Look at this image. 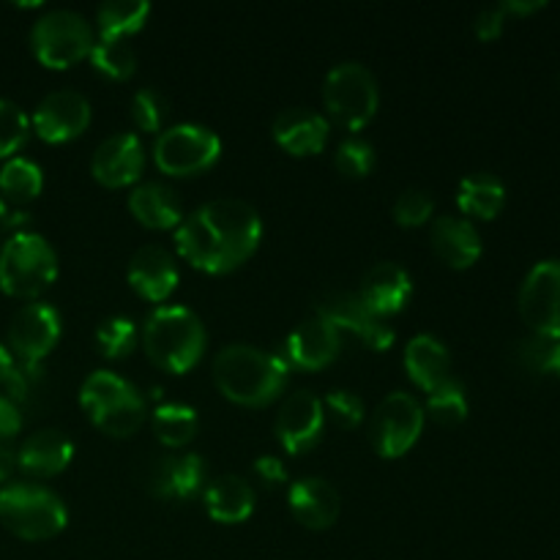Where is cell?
<instances>
[{"instance_id": "cell-39", "label": "cell", "mask_w": 560, "mask_h": 560, "mask_svg": "<svg viewBox=\"0 0 560 560\" xmlns=\"http://www.w3.org/2000/svg\"><path fill=\"white\" fill-rule=\"evenodd\" d=\"M337 167L342 170L345 175H350V178H361V175H366L372 170V164H375V151H372V145L366 140H359V137H350V140H345L342 145L337 148Z\"/></svg>"}, {"instance_id": "cell-17", "label": "cell", "mask_w": 560, "mask_h": 560, "mask_svg": "<svg viewBox=\"0 0 560 560\" xmlns=\"http://www.w3.org/2000/svg\"><path fill=\"white\" fill-rule=\"evenodd\" d=\"M339 331L323 317H310L290 331L284 342V364L304 366V370H320L339 353Z\"/></svg>"}, {"instance_id": "cell-41", "label": "cell", "mask_w": 560, "mask_h": 560, "mask_svg": "<svg viewBox=\"0 0 560 560\" xmlns=\"http://www.w3.org/2000/svg\"><path fill=\"white\" fill-rule=\"evenodd\" d=\"M503 22H506V11L501 9V3L487 5V9L479 11L474 27L481 38H495L498 33L503 31Z\"/></svg>"}, {"instance_id": "cell-36", "label": "cell", "mask_w": 560, "mask_h": 560, "mask_svg": "<svg viewBox=\"0 0 560 560\" xmlns=\"http://www.w3.org/2000/svg\"><path fill=\"white\" fill-rule=\"evenodd\" d=\"M31 120L20 104L0 98V156H11L27 140Z\"/></svg>"}, {"instance_id": "cell-43", "label": "cell", "mask_w": 560, "mask_h": 560, "mask_svg": "<svg viewBox=\"0 0 560 560\" xmlns=\"http://www.w3.org/2000/svg\"><path fill=\"white\" fill-rule=\"evenodd\" d=\"M255 470L262 476V479L271 481V485H273V481H284V476H288L282 459L271 457V454H262V457L255 463Z\"/></svg>"}, {"instance_id": "cell-5", "label": "cell", "mask_w": 560, "mask_h": 560, "mask_svg": "<svg viewBox=\"0 0 560 560\" xmlns=\"http://www.w3.org/2000/svg\"><path fill=\"white\" fill-rule=\"evenodd\" d=\"M58 257L49 241L38 233L11 235L0 249V288L11 295H36L52 284Z\"/></svg>"}, {"instance_id": "cell-29", "label": "cell", "mask_w": 560, "mask_h": 560, "mask_svg": "<svg viewBox=\"0 0 560 560\" xmlns=\"http://www.w3.org/2000/svg\"><path fill=\"white\" fill-rule=\"evenodd\" d=\"M151 14V5L145 0H107L98 5V27L102 36L126 38L145 22Z\"/></svg>"}, {"instance_id": "cell-12", "label": "cell", "mask_w": 560, "mask_h": 560, "mask_svg": "<svg viewBox=\"0 0 560 560\" xmlns=\"http://www.w3.org/2000/svg\"><path fill=\"white\" fill-rule=\"evenodd\" d=\"M520 312L534 334L560 339V260L536 262L520 288Z\"/></svg>"}, {"instance_id": "cell-30", "label": "cell", "mask_w": 560, "mask_h": 560, "mask_svg": "<svg viewBox=\"0 0 560 560\" xmlns=\"http://www.w3.org/2000/svg\"><path fill=\"white\" fill-rule=\"evenodd\" d=\"M153 432H156L159 441L167 443V446H184V443H189L197 432L195 408L180 402L159 405V408L153 410Z\"/></svg>"}, {"instance_id": "cell-8", "label": "cell", "mask_w": 560, "mask_h": 560, "mask_svg": "<svg viewBox=\"0 0 560 560\" xmlns=\"http://www.w3.org/2000/svg\"><path fill=\"white\" fill-rule=\"evenodd\" d=\"M31 44L44 66L66 69L85 52H91L93 31L80 11L55 9L33 22Z\"/></svg>"}, {"instance_id": "cell-44", "label": "cell", "mask_w": 560, "mask_h": 560, "mask_svg": "<svg viewBox=\"0 0 560 560\" xmlns=\"http://www.w3.org/2000/svg\"><path fill=\"white\" fill-rule=\"evenodd\" d=\"M25 222H27L25 211H11V208L0 200V235H3L5 230L16 228V224H25Z\"/></svg>"}, {"instance_id": "cell-31", "label": "cell", "mask_w": 560, "mask_h": 560, "mask_svg": "<svg viewBox=\"0 0 560 560\" xmlns=\"http://www.w3.org/2000/svg\"><path fill=\"white\" fill-rule=\"evenodd\" d=\"M42 167L25 156H11L0 167V191L11 200H31L42 191Z\"/></svg>"}, {"instance_id": "cell-40", "label": "cell", "mask_w": 560, "mask_h": 560, "mask_svg": "<svg viewBox=\"0 0 560 560\" xmlns=\"http://www.w3.org/2000/svg\"><path fill=\"white\" fill-rule=\"evenodd\" d=\"M326 408L331 410L334 419L342 427H359L364 419V402L359 394L345 392V388H334L326 394Z\"/></svg>"}, {"instance_id": "cell-32", "label": "cell", "mask_w": 560, "mask_h": 560, "mask_svg": "<svg viewBox=\"0 0 560 560\" xmlns=\"http://www.w3.org/2000/svg\"><path fill=\"white\" fill-rule=\"evenodd\" d=\"M88 55H91L93 66H96L98 71L115 77V80H124V77H129L137 66V55L126 38L102 36L98 42H93L91 52Z\"/></svg>"}, {"instance_id": "cell-28", "label": "cell", "mask_w": 560, "mask_h": 560, "mask_svg": "<svg viewBox=\"0 0 560 560\" xmlns=\"http://www.w3.org/2000/svg\"><path fill=\"white\" fill-rule=\"evenodd\" d=\"M506 186L492 173H470L459 184L457 202L465 213L479 219H492L503 208Z\"/></svg>"}, {"instance_id": "cell-45", "label": "cell", "mask_w": 560, "mask_h": 560, "mask_svg": "<svg viewBox=\"0 0 560 560\" xmlns=\"http://www.w3.org/2000/svg\"><path fill=\"white\" fill-rule=\"evenodd\" d=\"M541 5H545V0H503L501 9L506 14H530V11L541 9Z\"/></svg>"}, {"instance_id": "cell-18", "label": "cell", "mask_w": 560, "mask_h": 560, "mask_svg": "<svg viewBox=\"0 0 560 560\" xmlns=\"http://www.w3.org/2000/svg\"><path fill=\"white\" fill-rule=\"evenodd\" d=\"M129 282L145 299H167L178 282V268H175L173 255L159 244L140 246L129 260Z\"/></svg>"}, {"instance_id": "cell-34", "label": "cell", "mask_w": 560, "mask_h": 560, "mask_svg": "<svg viewBox=\"0 0 560 560\" xmlns=\"http://www.w3.org/2000/svg\"><path fill=\"white\" fill-rule=\"evenodd\" d=\"M96 342L104 355L118 359V355H126L131 348H135L137 326L129 320V317H120V315L104 317L96 328Z\"/></svg>"}, {"instance_id": "cell-22", "label": "cell", "mask_w": 560, "mask_h": 560, "mask_svg": "<svg viewBox=\"0 0 560 560\" xmlns=\"http://www.w3.org/2000/svg\"><path fill=\"white\" fill-rule=\"evenodd\" d=\"M432 249L438 252L443 262L454 268H468L481 255V235L468 219L459 217H438L430 230Z\"/></svg>"}, {"instance_id": "cell-47", "label": "cell", "mask_w": 560, "mask_h": 560, "mask_svg": "<svg viewBox=\"0 0 560 560\" xmlns=\"http://www.w3.org/2000/svg\"><path fill=\"white\" fill-rule=\"evenodd\" d=\"M552 372H558V375H560V339L556 342V359H552Z\"/></svg>"}, {"instance_id": "cell-24", "label": "cell", "mask_w": 560, "mask_h": 560, "mask_svg": "<svg viewBox=\"0 0 560 560\" xmlns=\"http://www.w3.org/2000/svg\"><path fill=\"white\" fill-rule=\"evenodd\" d=\"M206 465L200 454H167L159 457L151 468V490L159 498H189L200 487Z\"/></svg>"}, {"instance_id": "cell-38", "label": "cell", "mask_w": 560, "mask_h": 560, "mask_svg": "<svg viewBox=\"0 0 560 560\" xmlns=\"http://www.w3.org/2000/svg\"><path fill=\"white\" fill-rule=\"evenodd\" d=\"M432 208H435V200H432L430 191L410 186L394 200V219L399 224H408V228L413 224L416 228V224H424L432 217Z\"/></svg>"}, {"instance_id": "cell-3", "label": "cell", "mask_w": 560, "mask_h": 560, "mask_svg": "<svg viewBox=\"0 0 560 560\" xmlns=\"http://www.w3.org/2000/svg\"><path fill=\"white\" fill-rule=\"evenodd\" d=\"M145 353L153 364L184 372L200 361L206 350V328L186 306H156L145 320Z\"/></svg>"}, {"instance_id": "cell-37", "label": "cell", "mask_w": 560, "mask_h": 560, "mask_svg": "<svg viewBox=\"0 0 560 560\" xmlns=\"http://www.w3.org/2000/svg\"><path fill=\"white\" fill-rule=\"evenodd\" d=\"M556 342L558 339L545 337V334H528L520 339L517 345V361L523 370L534 372V375H545L552 372V359H556Z\"/></svg>"}, {"instance_id": "cell-19", "label": "cell", "mask_w": 560, "mask_h": 560, "mask_svg": "<svg viewBox=\"0 0 560 560\" xmlns=\"http://www.w3.org/2000/svg\"><path fill=\"white\" fill-rule=\"evenodd\" d=\"M326 137L328 120L310 107H288L273 118V140L295 156L320 151Z\"/></svg>"}, {"instance_id": "cell-42", "label": "cell", "mask_w": 560, "mask_h": 560, "mask_svg": "<svg viewBox=\"0 0 560 560\" xmlns=\"http://www.w3.org/2000/svg\"><path fill=\"white\" fill-rule=\"evenodd\" d=\"M22 427V413L16 408L14 399H9L5 394H0V438L16 435Z\"/></svg>"}, {"instance_id": "cell-13", "label": "cell", "mask_w": 560, "mask_h": 560, "mask_svg": "<svg viewBox=\"0 0 560 560\" xmlns=\"http://www.w3.org/2000/svg\"><path fill=\"white\" fill-rule=\"evenodd\" d=\"M60 337V315L47 301H31L9 323V345L22 361H42Z\"/></svg>"}, {"instance_id": "cell-14", "label": "cell", "mask_w": 560, "mask_h": 560, "mask_svg": "<svg viewBox=\"0 0 560 560\" xmlns=\"http://www.w3.org/2000/svg\"><path fill=\"white\" fill-rule=\"evenodd\" d=\"M91 120V102L77 88H58L38 102L33 129L47 142H63L80 135Z\"/></svg>"}, {"instance_id": "cell-16", "label": "cell", "mask_w": 560, "mask_h": 560, "mask_svg": "<svg viewBox=\"0 0 560 560\" xmlns=\"http://www.w3.org/2000/svg\"><path fill=\"white\" fill-rule=\"evenodd\" d=\"M142 162H145V153H142L140 137L131 131H115L96 145L91 170L104 186H126L137 180Z\"/></svg>"}, {"instance_id": "cell-27", "label": "cell", "mask_w": 560, "mask_h": 560, "mask_svg": "<svg viewBox=\"0 0 560 560\" xmlns=\"http://www.w3.org/2000/svg\"><path fill=\"white\" fill-rule=\"evenodd\" d=\"M448 364H452V359H448L446 345L432 334H419L405 348V366H408L410 377L427 392L446 381Z\"/></svg>"}, {"instance_id": "cell-2", "label": "cell", "mask_w": 560, "mask_h": 560, "mask_svg": "<svg viewBox=\"0 0 560 560\" xmlns=\"http://www.w3.org/2000/svg\"><path fill=\"white\" fill-rule=\"evenodd\" d=\"M213 381L233 402L266 405L288 383V364L255 345H228L213 359Z\"/></svg>"}, {"instance_id": "cell-1", "label": "cell", "mask_w": 560, "mask_h": 560, "mask_svg": "<svg viewBox=\"0 0 560 560\" xmlns=\"http://www.w3.org/2000/svg\"><path fill=\"white\" fill-rule=\"evenodd\" d=\"M260 235L262 222L255 206L238 197H219L180 219L175 244L197 268L222 273L244 262L257 249Z\"/></svg>"}, {"instance_id": "cell-15", "label": "cell", "mask_w": 560, "mask_h": 560, "mask_svg": "<svg viewBox=\"0 0 560 560\" xmlns=\"http://www.w3.org/2000/svg\"><path fill=\"white\" fill-rule=\"evenodd\" d=\"M326 416L323 399L312 392H293L284 397L277 413V435L290 454L310 452L323 435Z\"/></svg>"}, {"instance_id": "cell-35", "label": "cell", "mask_w": 560, "mask_h": 560, "mask_svg": "<svg viewBox=\"0 0 560 560\" xmlns=\"http://www.w3.org/2000/svg\"><path fill=\"white\" fill-rule=\"evenodd\" d=\"M170 113V102L156 88H142L131 98V118L142 131H159Z\"/></svg>"}, {"instance_id": "cell-9", "label": "cell", "mask_w": 560, "mask_h": 560, "mask_svg": "<svg viewBox=\"0 0 560 560\" xmlns=\"http://www.w3.org/2000/svg\"><path fill=\"white\" fill-rule=\"evenodd\" d=\"M222 142L208 126L175 124L159 135L153 159L170 175H191L211 167L219 159Z\"/></svg>"}, {"instance_id": "cell-10", "label": "cell", "mask_w": 560, "mask_h": 560, "mask_svg": "<svg viewBox=\"0 0 560 560\" xmlns=\"http://www.w3.org/2000/svg\"><path fill=\"white\" fill-rule=\"evenodd\" d=\"M421 427H424V410H421L419 399L408 392H392L377 402L375 413H372V446L383 457H399L413 446L416 438L421 435Z\"/></svg>"}, {"instance_id": "cell-4", "label": "cell", "mask_w": 560, "mask_h": 560, "mask_svg": "<svg viewBox=\"0 0 560 560\" xmlns=\"http://www.w3.org/2000/svg\"><path fill=\"white\" fill-rule=\"evenodd\" d=\"M80 402L93 416L98 427L109 435H131L145 419V399L142 394L109 370H96L85 377Z\"/></svg>"}, {"instance_id": "cell-26", "label": "cell", "mask_w": 560, "mask_h": 560, "mask_svg": "<svg viewBox=\"0 0 560 560\" xmlns=\"http://www.w3.org/2000/svg\"><path fill=\"white\" fill-rule=\"evenodd\" d=\"M206 509L219 523H241L255 509V490L244 476L224 474L208 485Z\"/></svg>"}, {"instance_id": "cell-23", "label": "cell", "mask_w": 560, "mask_h": 560, "mask_svg": "<svg viewBox=\"0 0 560 560\" xmlns=\"http://www.w3.org/2000/svg\"><path fill=\"white\" fill-rule=\"evenodd\" d=\"M71 454H74V443L69 441V435L47 427V430H38L25 438L20 454H16V465L27 474L52 476L69 465Z\"/></svg>"}, {"instance_id": "cell-46", "label": "cell", "mask_w": 560, "mask_h": 560, "mask_svg": "<svg viewBox=\"0 0 560 560\" xmlns=\"http://www.w3.org/2000/svg\"><path fill=\"white\" fill-rule=\"evenodd\" d=\"M14 468H16V454L11 452V448L0 446V481L9 479V476L14 474Z\"/></svg>"}, {"instance_id": "cell-7", "label": "cell", "mask_w": 560, "mask_h": 560, "mask_svg": "<svg viewBox=\"0 0 560 560\" xmlns=\"http://www.w3.org/2000/svg\"><path fill=\"white\" fill-rule=\"evenodd\" d=\"M377 98L381 96H377L375 74L359 60L337 63L323 82V102L328 113L350 129H359L375 115Z\"/></svg>"}, {"instance_id": "cell-21", "label": "cell", "mask_w": 560, "mask_h": 560, "mask_svg": "<svg viewBox=\"0 0 560 560\" xmlns=\"http://www.w3.org/2000/svg\"><path fill=\"white\" fill-rule=\"evenodd\" d=\"M339 492L320 476H304L290 487V509L310 528H328L339 517Z\"/></svg>"}, {"instance_id": "cell-11", "label": "cell", "mask_w": 560, "mask_h": 560, "mask_svg": "<svg viewBox=\"0 0 560 560\" xmlns=\"http://www.w3.org/2000/svg\"><path fill=\"white\" fill-rule=\"evenodd\" d=\"M317 317L331 323L337 331H350L364 339L370 348L386 350L394 342V331L383 317H377L370 306L361 301L359 293L348 290H328L317 299Z\"/></svg>"}, {"instance_id": "cell-25", "label": "cell", "mask_w": 560, "mask_h": 560, "mask_svg": "<svg viewBox=\"0 0 560 560\" xmlns=\"http://www.w3.org/2000/svg\"><path fill=\"white\" fill-rule=\"evenodd\" d=\"M129 208L142 224L156 230H167L180 224L184 219V206L175 189L159 180H145L129 195Z\"/></svg>"}, {"instance_id": "cell-6", "label": "cell", "mask_w": 560, "mask_h": 560, "mask_svg": "<svg viewBox=\"0 0 560 560\" xmlns=\"http://www.w3.org/2000/svg\"><path fill=\"white\" fill-rule=\"evenodd\" d=\"M0 520L22 539H49L66 528V503L38 485H9L0 490Z\"/></svg>"}, {"instance_id": "cell-33", "label": "cell", "mask_w": 560, "mask_h": 560, "mask_svg": "<svg viewBox=\"0 0 560 560\" xmlns=\"http://www.w3.org/2000/svg\"><path fill=\"white\" fill-rule=\"evenodd\" d=\"M427 408H430L432 419L441 421V424H459L468 416V397H465L463 383L448 375L446 381L430 388Z\"/></svg>"}, {"instance_id": "cell-20", "label": "cell", "mask_w": 560, "mask_h": 560, "mask_svg": "<svg viewBox=\"0 0 560 560\" xmlns=\"http://www.w3.org/2000/svg\"><path fill=\"white\" fill-rule=\"evenodd\" d=\"M410 290H413V284H410L408 271L402 266H397V262H375L366 271L364 282H361L359 295L377 317H383L402 310Z\"/></svg>"}]
</instances>
